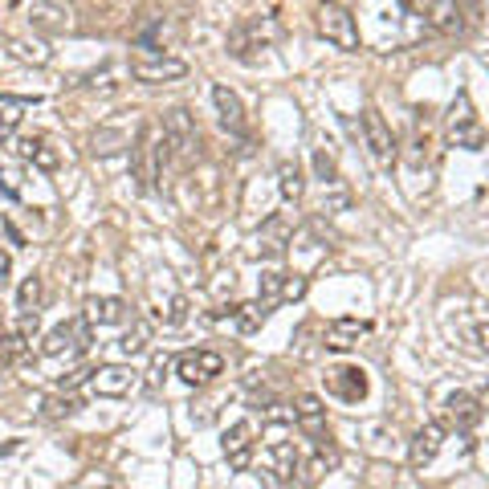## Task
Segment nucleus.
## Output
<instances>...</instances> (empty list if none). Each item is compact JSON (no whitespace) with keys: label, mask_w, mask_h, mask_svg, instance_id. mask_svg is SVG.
Here are the masks:
<instances>
[{"label":"nucleus","mask_w":489,"mask_h":489,"mask_svg":"<svg viewBox=\"0 0 489 489\" xmlns=\"http://www.w3.org/2000/svg\"><path fill=\"white\" fill-rule=\"evenodd\" d=\"M477 404H482V412H485V408H489V383H485V388H482V396H477Z\"/></svg>","instance_id":"obj_38"},{"label":"nucleus","mask_w":489,"mask_h":489,"mask_svg":"<svg viewBox=\"0 0 489 489\" xmlns=\"http://www.w3.org/2000/svg\"><path fill=\"white\" fill-rule=\"evenodd\" d=\"M224 457H229L233 473H244V469L253 465V424L249 421H237L224 432Z\"/></svg>","instance_id":"obj_8"},{"label":"nucleus","mask_w":489,"mask_h":489,"mask_svg":"<svg viewBox=\"0 0 489 489\" xmlns=\"http://www.w3.org/2000/svg\"><path fill=\"white\" fill-rule=\"evenodd\" d=\"M168 371H172V355H155L151 371H147V388H160V383L168 380Z\"/></svg>","instance_id":"obj_32"},{"label":"nucleus","mask_w":489,"mask_h":489,"mask_svg":"<svg viewBox=\"0 0 489 489\" xmlns=\"http://www.w3.org/2000/svg\"><path fill=\"white\" fill-rule=\"evenodd\" d=\"M163 143L176 151V160L180 163H192L200 155V130H196V119L188 115L183 107L176 110H168L163 115Z\"/></svg>","instance_id":"obj_2"},{"label":"nucleus","mask_w":489,"mask_h":489,"mask_svg":"<svg viewBox=\"0 0 489 489\" xmlns=\"http://www.w3.org/2000/svg\"><path fill=\"white\" fill-rule=\"evenodd\" d=\"M86 322H94V327H119V322H127V302L122 298H90Z\"/></svg>","instance_id":"obj_17"},{"label":"nucleus","mask_w":489,"mask_h":489,"mask_svg":"<svg viewBox=\"0 0 489 489\" xmlns=\"http://www.w3.org/2000/svg\"><path fill=\"white\" fill-rule=\"evenodd\" d=\"M29 21L37 25V29H49V33H57V29H66V13H61V8H54V5H37L29 13Z\"/></svg>","instance_id":"obj_26"},{"label":"nucleus","mask_w":489,"mask_h":489,"mask_svg":"<svg viewBox=\"0 0 489 489\" xmlns=\"http://www.w3.org/2000/svg\"><path fill=\"white\" fill-rule=\"evenodd\" d=\"M41 298H46V286H41V277H25L21 290H16V302H21V310H41Z\"/></svg>","instance_id":"obj_27"},{"label":"nucleus","mask_w":489,"mask_h":489,"mask_svg":"<svg viewBox=\"0 0 489 489\" xmlns=\"http://www.w3.org/2000/svg\"><path fill=\"white\" fill-rule=\"evenodd\" d=\"M441 444H444V424L441 421H428L421 432L412 436V449H408V461H412V469H424L428 461L441 453Z\"/></svg>","instance_id":"obj_11"},{"label":"nucleus","mask_w":489,"mask_h":489,"mask_svg":"<svg viewBox=\"0 0 489 489\" xmlns=\"http://www.w3.org/2000/svg\"><path fill=\"white\" fill-rule=\"evenodd\" d=\"M306 294V277L302 274H282V302H298Z\"/></svg>","instance_id":"obj_31"},{"label":"nucleus","mask_w":489,"mask_h":489,"mask_svg":"<svg viewBox=\"0 0 489 489\" xmlns=\"http://www.w3.org/2000/svg\"><path fill=\"white\" fill-rule=\"evenodd\" d=\"M363 139H367V147H371V155L380 163L396 160V135H391V127L383 122L380 110H363Z\"/></svg>","instance_id":"obj_7"},{"label":"nucleus","mask_w":489,"mask_h":489,"mask_svg":"<svg viewBox=\"0 0 489 489\" xmlns=\"http://www.w3.org/2000/svg\"><path fill=\"white\" fill-rule=\"evenodd\" d=\"M29 107V99H0V139H8L21 127V110Z\"/></svg>","instance_id":"obj_24"},{"label":"nucleus","mask_w":489,"mask_h":489,"mask_svg":"<svg viewBox=\"0 0 489 489\" xmlns=\"http://www.w3.org/2000/svg\"><path fill=\"white\" fill-rule=\"evenodd\" d=\"M477 347H482V351H489V322H482V327H477Z\"/></svg>","instance_id":"obj_37"},{"label":"nucleus","mask_w":489,"mask_h":489,"mask_svg":"<svg viewBox=\"0 0 489 489\" xmlns=\"http://www.w3.org/2000/svg\"><path fill=\"white\" fill-rule=\"evenodd\" d=\"M294 421L302 424V432L310 436V441H322V436H327V408H322L318 396H298Z\"/></svg>","instance_id":"obj_14"},{"label":"nucleus","mask_w":489,"mask_h":489,"mask_svg":"<svg viewBox=\"0 0 489 489\" xmlns=\"http://www.w3.org/2000/svg\"><path fill=\"white\" fill-rule=\"evenodd\" d=\"M371 330V322H359V318H338L327 327V347H335V351H347L351 343H359V335H367Z\"/></svg>","instance_id":"obj_18"},{"label":"nucleus","mask_w":489,"mask_h":489,"mask_svg":"<svg viewBox=\"0 0 489 489\" xmlns=\"http://www.w3.org/2000/svg\"><path fill=\"white\" fill-rule=\"evenodd\" d=\"M21 155H25V160H29L33 163V168H41V172H57V151H54V147H49V139H25V143H21Z\"/></svg>","instance_id":"obj_20"},{"label":"nucleus","mask_w":489,"mask_h":489,"mask_svg":"<svg viewBox=\"0 0 489 489\" xmlns=\"http://www.w3.org/2000/svg\"><path fill=\"white\" fill-rule=\"evenodd\" d=\"M160 163H163V139L155 127H143L130 147V176L139 180V192H155L160 180Z\"/></svg>","instance_id":"obj_1"},{"label":"nucleus","mask_w":489,"mask_h":489,"mask_svg":"<svg viewBox=\"0 0 489 489\" xmlns=\"http://www.w3.org/2000/svg\"><path fill=\"white\" fill-rule=\"evenodd\" d=\"M277 192H282V200H290V204H298V200H302L306 180H302V168L294 160L277 163Z\"/></svg>","instance_id":"obj_19"},{"label":"nucleus","mask_w":489,"mask_h":489,"mask_svg":"<svg viewBox=\"0 0 489 489\" xmlns=\"http://www.w3.org/2000/svg\"><path fill=\"white\" fill-rule=\"evenodd\" d=\"M37 327H41V318H37V310H21V327H16V335L29 343L33 335H37Z\"/></svg>","instance_id":"obj_34"},{"label":"nucleus","mask_w":489,"mask_h":489,"mask_svg":"<svg viewBox=\"0 0 489 489\" xmlns=\"http://www.w3.org/2000/svg\"><path fill=\"white\" fill-rule=\"evenodd\" d=\"M188 74V61L180 57H163V49H143L135 61H130V78L147 86H160V82H176V78Z\"/></svg>","instance_id":"obj_4"},{"label":"nucleus","mask_w":489,"mask_h":489,"mask_svg":"<svg viewBox=\"0 0 489 489\" xmlns=\"http://www.w3.org/2000/svg\"><path fill=\"white\" fill-rule=\"evenodd\" d=\"M8 49H13L16 61H33V66H46V61H49V49H46V46H29V41H8Z\"/></svg>","instance_id":"obj_28"},{"label":"nucleus","mask_w":489,"mask_h":489,"mask_svg":"<svg viewBox=\"0 0 489 489\" xmlns=\"http://www.w3.org/2000/svg\"><path fill=\"white\" fill-rule=\"evenodd\" d=\"M180 380L192 383V388H204V383H213L216 375L224 371V359L216 351H188L180 355Z\"/></svg>","instance_id":"obj_6"},{"label":"nucleus","mask_w":489,"mask_h":489,"mask_svg":"<svg viewBox=\"0 0 489 489\" xmlns=\"http://www.w3.org/2000/svg\"><path fill=\"white\" fill-rule=\"evenodd\" d=\"M8 274H13V257H8V253L0 249V290L8 286Z\"/></svg>","instance_id":"obj_36"},{"label":"nucleus","mask_w":489,"mask_h":489,"mask_svg":"<svg viewBox=\"0 0 489 489\" xmlns=\"http://www.w3.org/2000/svg\"><path fill=\"white\" fill-rule=\"evenodd\" d=\"M428 25H432L436 33H444V37H461V33H465V8H461L457 0H432Z\"/></svg>","instance_id":"obj_13"},{"label":"nucleus","mask_w":489,"mask_h":489,"mask_svg":"<svg viewBox=\"0 0 489 489\" xmlns=\"http://www.w3.org/2000/svg\"><path fill=\"white\" fill-rule=\"evenodd\" d=\"M265 314H269V306L265 302H244V306H233V318H237V330H257L261 322H265Z\"/></svg>","instance_id":"obj_22"},{"label":"nucleus","mask_w":489,"mask_h":489,"mask_svg":"<svg viewBox=\"0 0 489 489\" xmlns=\"http://www.w3.org/2000/svg\"><path fill=\"white\" fill-rule=\"evenodd\" d=\"M449 139L457 147H465V151H482L485 147V127L477 119H469V122H453L449 127Z\"/></svg>","instance_id":"obj_21"},{"label":"nucleus","mask_w":489,"mask_h":489,"mask_svg":"<svg viewBox=\"0 0 489 489\" xmlns=\"http://www.w3.org/2000/svg\"><path fill=\"white\" fill-rule=\"evenodd\" d=\"M327 388L335 391L338 400L355 404V400L367 396V375L359 371V367H335V371H327Z\"/></svg>","instance_id":"obj_12"},{"label":"nucleus","mask_w":489,"mask_h":489,"mask_svg":"<svg viewBox=\"0 0 489 489\" xmlns=\"http://www.w3.org/2000/svg\"><path fill=\"white\" fill-rule=\"evenodd\" d=\"M213 102H216V115H221V127L233 130V135H244V107H241L237 94H233L229 86H216Z\"/></svg>","instance_id":"obj_15"},{"label":"nucleus","mask_w":489,"mask_h":489,"mask_svg":"<svg viewBox=\"0 0 489 489\" xmlns=\"http://www.w3.org/2000/svg\"><path fill=\"white\" fill-rule=\"evenodd\" d=\"M99 489H110V485H99Z\"/></svg>","instance_id":"obj_39"},{"label":"nucleus","mask_w":489,"mask_h":489,"mask_svg":"<svg viewBox=\"0 0 489 489\" xmlns=\"http://www.w3.org/2000/svg\"><path fill=\"white\" fill-rule=\"evenodd\" d=\"M90 347V322L74 318V322H61L46 335V355L49 359H61V355H82Z\"/></svg>","instance_id":"obj_5"},{"label":"nucleus","mask_w":489,"mask_h":489,"mask_svg":"<svg viewBox=\"0 0 489 489\" xmlns=\"http://www.w3.org/2000/svg\"><path fill=\"white\" fill-rule=\"evenodd\" d=\"M90 388L99 391V396H127V391L135 388V371L122 363L99 367V371H90Z\"/></svg>","instance_id":"obj_9"},{"label":"nucleus","mask_w":489,"mask_h":489,"mask_svg":"<svg viewBox=\"0 0 489 489\" xmlns=\"http://www.w3.org/2000/svg\"><path fill=\"white\" fill-rule=\"evenodd\" d=\"M122 147H127V135L115 130V127L94 130V139H90V151L94 155H115V151H122Z\"/></svg>","instance_id":"obj_25"},{"label":"nucleus","mask_w":489,"mask_h":489,"mask_svg":"<svg viewBox=\"0 0 489 489\" xmlns=\"http://www.w3.org/2000/svg\"><path fill=\"white\" fill-rule=\"evenodd\" d=\"M314 172H318L322 183H335V160L327 151H314Z\"/></svg>","instance_id":"obj_33"},{"label":"nucleus","mask_w":489,"mask_h":489,"mask_svg":"<svg viewBox=\"0 0 489 489\" xmlns=\"http://www.w3.org/2000/svg\"><path fill=\"white\" fill-rule=\"evenodd\" d=\"M477 421H482V404H477L469 391H453V396L444 400V424H453L457 432H469Z\"/></svg>","instance_id":"obj_10"},{"label":"nucleus","mask_w":489,"mask_h":489,"mask_svg":"<svg viewBox=\"0 0 489 489\" xmlns=\"http://www.w3.org/2000/svg\"><path fill=\"white\" fill-rule=\"evenodd\" d=\"M257 302H265V306L282 302V274H261V298Z\"/></svg>","instance_id":"obj_30"},{"label":"nucleus","mask_w":489,"mask_h":489,"mask_svg":"<svg viewBox=\"0 0 489 489\" xmlns=\"http://www.w3.org/2000/svg\"><path fill=\"white\" fill-rule=\"evenodd\" d=\"M78 412H82V400L78 396H49L46 404H41L46 421H66V416H78Z\"/></svg>","instance_id":"obj_23"},{"label":"nucleus","mask_w":489,"mask_h":489,"mask_svg":"<svg viewBox=\"0 0 489 489\" xmlns=\"http://www.w3.org/2000/svg\"><path fill=\"white\" fill-rule=\"evenodd\" d=\"M318 33L327 41H335L338 49H359V29H355V16L347 13L338 0H322V5H318Z\"/></svg>","instance_id":"obj_3"},{"label":"nucleus","mask_w":489,"mask_h":489,"mask_svg":"<svg viewBox=\"0 0 489 489\" xmlns=\"http://www.w3.org/2000/svg\"><path fill=\"white\" fill-rule=\"evenodd\" d=\"M298 465H302V457H298V449H294L290 441H274V449H269V469H274V477L282 485H290L294 477H298Z\"/></svg>","instance_id":"obj_16"},{"label":"nucleus","mask_w":489,"mask_h":489,"mask_svg":"<svg viewBox=\"0 0 489 489\" xmlns=\"http://www.w3.org/2000/svg\"><path fill=\"white\" fill-rule=\"evenodd\" d=\"M147 338H151V330H147L143 322H139V327L130 330V335H122L119 351H122V355H143V351H147Z\"/></svg>","instance_id":"obj_29"},{"label":"nucleus","mask_w":489,"mask_h":489,"mask_svg":"<svg viewBox=\"0 0 489 489\" xmlns=\"http://www.w3.org/2000/svg\"><path fill=\"white\" fill-rule=\"evenodd\" d=\"M183 318H188V302L176 294V298H172V310H168V327H180Z\"/></svg>","instance_id":"obj_35"}]
</instances>
